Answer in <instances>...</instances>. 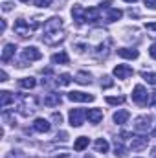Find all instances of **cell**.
<instances>
[{
    "mask_svg": "<svg viewBox=\"0 0 156 158\" xmlns=\"http://www.w3.org/2000/svg\"><path fill=\"white\" fill-rule=\"evenodd\" d=\"M11 9V4H4V11H9Z\"/></svg>",
    "mask_w": 156,
    "mask_h": 158,
    "instance_id": "cell-37",
    "label": "cell"
},
{
    "mask_svg": "<svg viewBox=\"0 0 156 158\" xmlns=\"http://www.w3.org/2000/svg\"><path fill=\"white\" fill-rule=\"evenodd\" d=\"M68 61H70V57H68L66 52H59V53L51 55V63L53 64H68Z\"/></svg>",
    "mask_w": 156,
    "mask_h": 158,
    "instance_id": "cell-16",
    "label": "cell"
},
{
    "mask_svg": "<svg viewBox=\"0 0 156 158\" xmlns=\"http://www.w3.org/2000/svg\"><path fill=\"white\" fill-rule=\"evenodd\" d=\"M15 101V96L11 94V92H7V90H4L2 94H0V107L2 109H6L9 103H13Z\"/></svg>",
    "mask_w": 156,
    "mask_h": 158,
    "instance_id": "cell-18",
    "label": "cell"
},
{
    "mask_svg": "<svg viewBox=\"0 0 156 158\" xmlns=\"http://www.w3.org/2000/svg\"><path fill=\"white\" fill-rule=\"evenodd\" d=\"M33 28L35 26H30L26 20H22V19H18L17 22H15V33H18L20 37H30L31 35V31H33Z\"/></svg>",
    "mask_w": 156,
    "mask_h": 158,
    "instance_id": "cell-5",
    "label": "cell"
},
{
    "mask_svg": "<svg viewBox=\"0 0 156 158\" xmlns=\"http://www.w3.org/2000/svg\"><path fill=\"white\" fill-rule=\"evenodd\" d=\"M107 103H109V105H121V103H125V98H123V96H116V98L109 96V98H107Z\"/></svg>",
    "mask_w": 156,
    "mask_h": 158,
    "instance_id": "cell-28",
    "label": "cell"
},
{
    "mask_svg": "<svg viewBox=\"0 0 156 158\" xmlns=\"http://www.w3.org/2000/svg\"><path fill=\"white\" fill-rule=\"evenodd\" d=\"M15 50H17L15 44H6V46H4V52H2V63H7V61L15 55Z\"/></svg>",
    "mask_w": 156,
    "mask_h": 158,
    "instance_id": "cell-15",
    "label": "cell"
},
{
    "mask_svg": "<svg viewBox=\"0 0 156 158\" xmlns=\"http://www.w3.org/2000/svg\"><path fill=\"white\" fill-rule=\"evenodd\" d=\"M33 129L37 132H48L50 131V123H48V119H44V118H37L33 121Z\"/></svg>",
    "mask_w": 156,
    "mask_h": 158,
    "instance_id": "cell-14",
    "label": "cell"
},
{
    "mask_svg": "<svg viewBox=\"0 0 156 158\" xmlns=\"http://www.w3.org/2000/svg\"><path fill=\"white\" fill-rule=\"evenodd\" d=\"M35 6L37 7H48V6H51V0H35Z\"/></svg>",
    "mask_w": 156,
    "mask_h": 158,
    "instance_id": "cell-32",
    "label": "cell"
},
{
    "mask_svg": "<svg viewBox=\"0 0 156 158\" xmlns=\"http://www.w3.org/2000/svg\"><path fill=\"white\" fill-rule=\"evenodd\" d=\"M121 15H123V11L121 9H114V7H109V11H107V22H116L121 19Z\"/></svg>",
    "mask_w": 156,
    "mask_h": 158,
    "instance_id": "cell-19",
    "label": "cell"
},
{
    "mask_svg": "<svg viewBox=\"0 0 156 158\" xmlns=\"http://www.w3.org/2000/svg\"><path fill=\"white\" fill-rule=\"evenodd\" d=\"M142 77L145 79L147 83H151V85H156V74H151V72L147 74V72H143V74H142Z\"/></svg>",
    "mask_w": 156,
    "mask_h": 158,
    "instance_id": "cell-29",
    "label": "cell"
},
{
    "mask_svg": "<svg viewBox=\"0 0 156 158\" xmlns=\"http://www.w3.org/2000/svg\"><path fill=\"white\" fill-rule=\"evenodd\" d=\"M132 74H134V70L130 66H127V64H117L114 68V76L117 79H127V77H130Z\"/></svg>",
    "mask_w": 156,
    "mask_h": 158,
    "instance_id": "cell-9",
    "label": "cell"
},
{
    "mask_svg": "<svg viewBox=\"0 0 156 158\" xmlns=\"http://www.w3.org/2000/svg\"><path fill=\"white\" fill-rule=\"evenodd\" d=\"M84 116H86L84 110H81V109H72V110H70V123H72L74 127H81V125L84 123Z\"/></svg>",
    "mask_w": 156,
    "mask_h": 158,
    "instance_id": "cell-7",
    "label": "cell"
},
{
    "mask_svg": "<svg viewBox=\"0 0 156 158\" xmlns=\"http://www.w3.org/2000/svg\"><path fill=\"white\" fill-rule=\"evenodd\" d=\"M0 81H7V74H6V72H4V70H2V72H0Z\"/></svg>",
    "mask_w": 156,
    "mask_h": 158,
    "instance_id": "cell-36",
    "label": "cell"
},
{
    "mask_svg": "<svg viewBox=\"0 0 156 158\" xmlns=\"http://www.w3.org/2000/svg\"><path fill=\"white\" fill-rule=\"evenodd\" d=\"M129 116H130V114H129L127 110H117L116 114H114V121H116L117 125H123V123L129 119Z\"/></svg>",
    "mask_w": 156,
    "mask_h": 158,
    "instance_id": "cell-22",
    "label": "cell"
},
{
    "mask_svg": "<svg viewBox=\"0 0 156 158\" xmlns=\"http://www.w3.org/2000/svg\"><path fill=\"white\" fill-rule=\"evenodd\" d=\"M153 118L151 116H140V118H136L134 121V129L138 131V132H147V131H151V127H153Z\"/></svg>",
    "mask_w": 156,
    "mask_h": 158,
    "instance_id": "cell-3",
    "label": "cell"
},
{
    "mask_svg": "<svg viewBox=\"0 0 156 158\" xmlns=\"http://www.w3.org/2000/svg\"><path fill=\"white\" fill-rule=\"evenodd\" d=\"M154 156H156V149H154Z\"/></svg>",
    "mask_w": 156,
    "mask_h": 158,
    "instance_id": "cell-42",
    "label": "cell"
},
{
    "mask_svg": "<svg viewBox=\"0 0 156 158\" xmlns=\"http://www.w3.org/2000/svg\"><path fill=\"white\" fill-rule=\"evenodd\" d=\"M149 53H151V57H153V59H156V42H154V44H151Z\"/></svg>",
    "mask_w": 156,
    "mask_h": 158,
    "instance_id": "cell-33",
    "label": "cell"
},
{
    "mask_svg": "<svg viewBox=\"0 0 156 158\" xmlns=\"http://www.w3.org/2000/svg\"><path fill=\"white\" fill-rule=\"evenodd\" d=\"M153 136H156V127H154V131H153Z\"/></svg>",
    "mask_w": 156,
    "mask_h": 158,
    "instance_id": "cell-39",
    "label": "cell"
},
{
    "mask_svg": "<svg viewBox=\"0 0 156 158\" xmlns=\"http://www.w3.org/2000/svg\"><path fill=\"white\" fill-rule=\"evenodd\" d=\"M88 143H90V140L86 136H79L77 140H76V143H74V149L76 151H83L84 147H88Z\"/></svg>",
    "mask_w": 156,
    "mask_h": 158,
    "instance_id": "cell-21",
    "label": "cell"
},
{
    "mask_svg": "<svg viewBox=\"0 0 156 158\" xmlns=\"http://www.w3.org/2000/svg\"><path fill=\"white\" fill-rule=\"evenodd\" d=\"M40 57H42V53H40V50H37L35 46H26L24 50H22V61L26 63V61H39Z\"/></svg>",
    "mask_w": 156,
    "mask_h": 158,
    "instance_id": "cell-4",
    "label": "cell"
},
{
    "mask_svg": "<svg viewBox=\"0 0 156 158\" xmlns=\"http://www.w3.org/2000/svg\"><path fill=\"white\" fill-rule=\"evenodd\" d=\"M33 110H35V99L31 98H22V105H18V112L22 114V116H30V114H33Z\"/></svg>",
    "mask_w": 156,
    "mask_h": 158,
    "instance_id": "cell-6",
    "label": "cell"
},
{
    "mask_svg": "<svg viewBox=\"0 0 156 158\" xmlns=\"http://www.w3.org/2000/svg\"><path fill=\"white\" fill-rule=\"evenodd\" d=\"M117 55L119 57H123V59H138V50H134V48H119L117 50Z\"/></svg>",
    "mask_w": 156,
    "mask_h": 158,
    "instance_id": "cell-12",
    "label": "cell"
},
{
    "mask_svg": "<svg viewBox=\"0 0 156 158\" xmlns=\"http://www.w3.org/2000/svg\"><path fill=\"white\" fill-rule=\"evenodd\" d=\"M132 101L138 105H147L149 103V92L143 88V85H136L132 90Z\"/></svg>",
    "mask_w": 156,
    "mask_h": 158,
    "instance_id": "cell-2",
    "label": "cell"
},
{
    "mask_svg": "<svg viewBox=\"0 0 156 158\" xmlns=\"http://www.w3.org/2000/svg\"><path fill=\"white\" fill-rule=\"evenodd\" d=\"M99 15H101V9H99V7H88V9H86V20H88V22L99 20Z\"/></svg>",
    "mask_w": 156,
    "mask_h": 158,
    "instance_id": "cell-20",
    "label": "cell"
},
{
    "mask_svg": "<svg viewBox=\"0 0 156 158\" xmlns=\"http://www.w3.org/2000/svg\"><path fill=\"white\" fill-rule=\"evenodd\" d=\"M114 83H112V79L109 77V76H105V77L101 79V86H105V88H109V86H112Z\"/></svg>",
    "mask_w": 156,
    "mask_h": 158,
    "instance_id": "cell-31",
    "label": "cell"
},
{
    "mask_svg": "<svg viewBox=\"0 0 156 158\" xmlns=\"http://www.w3.org/2000/svg\"><path fill=\"white\" fill-rule=\"evenodd\" d=\"M114 155H116L117 158H123L125 155H127V151H125L123 143H121V142H117V138H116V142H114Z\"/></svg>",
    "mask_w": 156,
    "mask_h": 158,
    "instance_id": "cell-24",
    "label": "cell"
},
{
    "mask_svg": "<svg viewBox=\"0 0 156 158\" xmlns=\"http://www.w3.org/2000/svg\"><path fill=\"white\" fill-rule=\"evenodd\" d=\"M70 83H72V76L70 74H61L59 79H57V85L59 86H68Z\"/></svg>",
    "mask_w": 156,
    "mask_h": 158,
    "instance_id": "cell-26",
    "label": "cell"
},
{
    "mask_svg": "<svg viewBox=\"0 0 156 158\" xmlns=\"http://www.w3.org/2000/svg\"><path fill=\"white\" fill-rule=\"evenodd\" d=\"M145 30L153 33L151 37H156V22H147V24H145Z\"/></svg>",
    "mask_w": 156,
    "mask_h": 158,
    "instance_id": "cell-30",
    "label": "cell"
},
{
    "mask_svg": "<svg viewBox=\"0 0 156 158\" xmlns=\"http://www.w3.org/2000/svg\"><path fill=\"white\" fill-rule=\"evenodd\" d=\"M84 158H94V156H92V155H86V156H84Z\"/></svg>",
    "mask_w": 156,
    "mask_h": 158,
    "instance_id": "cell-40",
    "label": "cell"
},
{
    "mask_svg": "<svg viewBox=\"0 0 156 158\" xmlns=\"http://www.w3.org/2000/svg\"><path fill=\"white\" fill-rule=\"evenodd\" d=\"M61 101H63L61 96L59 94H53V92L44 98V105H48V107H57V105H61Z\"/></svg>",
    "mask_w": 156,
    "mask_h": 158,
    "instance_id": "cell-17",
    "label": "cell"
},
{
    "mask_svg": "<svg viewBox=\"0 0 156 158\" xmlns=\"http://www.w3.org/2000/svg\"><path fill=\"white\" fill-rule=\"evenodd\" d=\"M68 99L70 101H79V103H90V101H94V96L92 94H84V92H70Z\"/></svg>",
    "mask_w": 156,
    "mask_h": 158,
    "instance_id": "cell-8",
    "label": "cell"
},
{
    "mask_svg": "<svg viewBox=\"0 0 156 158\" xmlns=\"http://www.w3.org/2000/svg\"><path fill=\"white\" fill-rule=\"evenodd\" d=\"M51 119H53V121H57V123H61V121H63V116H61V114H57V112H55V114H53V116H51Z\"/></svg>",
    "mask_w": 156,
    "mask_h": 158,
    "instance_id": "cell-35",
    "label": "cell"
},
{
    "mask_svg": "<svg viewBox=\"0 0 156 158\" xmlns=\"http://www.w3.org/2000/svg\"><path fill=\"white\" fill-rule=\"evenodd\" d=\"M86 118L90 119V123H99V121L103 119V110H99V109H90V110H86Z\"/></svg>",
    "mask_w": 156,
    "mask_h": 158,
    "instance_id": "cell-13",
    "label": "cell"
},
{
    "mask_svg": "<svg viewBox=\"0 0 156 158\" xmlns=\"http://www.w3.org/2000/svg\"><path fill=\"white\" fill-rule=\"evenodd\" d=\"M147 143H149V138H145V136H132L130 147H132V151H140V149L147 147Z\"/></svg>",
    "mask_w": 156,
    "mask_h": 158,
    "instance_id": "cell-11",
    "label": "cell"
},
{
    "mask_svg": "<svg viewBox=\"0 0 156 158\" xmlns=\"http://www.w3.org/2000/svg\"><path fill=\"white\" fill-rule=\"evenodd\" d=\"M96 151H97V153H107V151H109V142H107L105 138H99V140L96 142Z\"/></svg>",
    "mask_w": 156,
    "mask_h": 158,
    "instance_id": "cell-23",
    "label": "cell"
},
{
    "mask_svg": "<svg viewBox=\"0 0 156 158\" xmlns=\"http://www.w3.org/2000/svg\"><path fill=\"white\" fill-rule=\"evenodd\" d=\"M63 19L61 17H51L44 22V37L42 40L46 44H55L59 40H63Z\"/></svg>",
    "mask_w": 156,
    "mask_h": 158,
    "instance_id": "cell-1",
    "label": "cell"
},
{
    "mask_svg": "<svg viewBox=\"0 0 156 158\" xmlns=\"http://www.w3.org/2000/svg\"><path fill=\"white\" fill-rule=\"evenodd\" d=\"M125 2H130V4H132V2H138V0H125Z\"/></svg>",
    "mask_w": 156,
    "mask_h": 158,
    "instance_id": "cell-38",
    "label": "cell"
},
{
    "mask_svg": "<svg viewBox=\"0 0 156 158\" xmlns=\"http://www.w3.org/2000/svg\"><path fill=\"white\" fill-rule=\"evenodd\" d=\"M20 2H24V4H28V2H30V0H20Z\"/></svg>",
    "mask_w": 156,
    "mask_h": 158,
    "instance_id": "cell-41",
    "label": "cell"
},
{
    "mask_svg": "<svg viewBox=\"0 0 156 158\" xmlns=\"http://www.w3.org/2000/svg\"><path fill=\"white\" fill-rule=\"evenodd\" d=\"M76 81L81 83V85H88V83H90V74H86V72H79L77 76H76Z\"/></svg>",
    "mask_w": 156,
    "mask_h": 158,
    "instance_id": "cell-27",
    "label": "cell"
},
{
    "mask_svg": "<svg viewBox=\"0 0 156 158\" xmlns=\"http://www.w3.org/2000/svg\"><path fill=\"white\" fill-rule=\"evenodd\" d=\"M145 6L151 9H156V0H145Z\"/></svg>",
    "mask_w": 156,
    "mask_h": 158,
    "instance_id": "cell-34",
    "label": "cell"
},
{
    "mask_svg": "<svg viewBox=\"0 0 156 158\" xmlns=\"http://www.w3.org/2000/svg\"><path fill=\"white\" fill-rule=\"evenodd\" d=\"M72 17H74V20H76L77 24L86 22V9H83L81 6H74V7H72Z\"/></svg>",
    "mask_w": 156,
    "mask_h": 158,
    "instance_id": "cell-10",
    "label": "cell"
},
{
    "mask_svg": "<svg viewBox=\"0 0 156 158\" xmlns=\"http://www.w3.org/2000/svg\"><path fill=\"white\" fill-rule=\"evenodd\" d=\"M18 85L22 86V88H33L35 85H37V81H35V77H24L18 81Z\"/></svg>",
    "mask_w": 156,
    "mask_h": 158,
    "instance_id": "cell-25",
    "label": "cell"
}]
</instances>
